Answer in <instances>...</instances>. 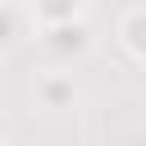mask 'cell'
Returning a JSON list of instances; mask_svg holds the SVG:
<instances>
[{
	"label": "cell",
	"mask_w": 146,
	"mask_h": 146,
	"mask_svg": "<svg viewBox=\"0 0 146 146\" xmlns=\"http://www.w3.org/2000/svg\"><path fill=\"white\" fill-rule=\"evenodd\" d=\"M41 46H46L55 59H82V55L91 50V27H87V18L59 23V27H41Z\"/></svg>",
	"instance_id": "6da1fadb"
},
{
	"label": "cell",
	"mask_w": 146,
	"mask_h": 146,
	"mask_svg": "<svg viewBox=\"0 0 146 146\" xmlns=\"http://www.w3.org/2000/svg\"><path fill=\"white\" fill-rule=\"evenodd\" d=\"M73 100H78V82H73V73L50 68V73L36 78V105H41V110H73Z\"/></svg>",
	"instance_id": "7a4b0ae2"
},
{
	"label": "cell",
	"mask_w": 146,
	"mask_h": 146,
	"mask_svg": "<svg viewBox=\"0 0 146 146\" xmlns=\"http://www.w3.org/2000/svg\"><path fill=\"white\" fill-rule=\"evenodd\" d=\"M119 41H123V50L132 59L146 64V5H137V9H128L119 18Z\"/></svg>",
	"instance_id": "3957f363"
},
{
	"label": "cell",
	"mask_w": 146,
	"mask_h": 146,
	"mask_svg": "<svg viewBox=\"0 0 146 146\" xmlns=\"http://www.w3.org/2000/svg\"><path fill=\"white\" fill-rule=\"evenodd\" d=\"M36 23L41 27H59V23H78L82 18V0H32Z\"/></svg>",
	"instance_id": "277c9868"
},
{
	"label": "cell",
	"mask_w": 146,
	"mask_h": 146,
	"mask_svg": "<svg viewBox=\"0 0 146 146\" xmlns=\"http://www.w3.org/2000/svg\"><path fill=\"white\" fill-rule=\"evenodd\" d=\"M14 41H18V9L9 0H0V55L14 50Z\"/></svg>",
	"instance_id": "5b68a950"
},
{
	"label": "cell",
	"mask_w": 146,
	"mask_h": 146,
	"mask_svg": "<svg viewBox=\"0 0 146 146\" xmlns=\"http://www.w3.org/2000/svg\"><path fill=\"white\" fill-rule=\"evenodd\" d=\"M0 146H14V141H5V137H0Z\"/></svg>",
	"instance_id": "8992f818"
}]
</instances>
